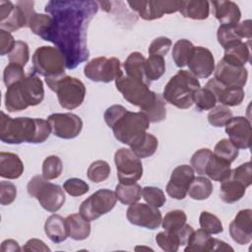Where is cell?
<instances>
[{
	"mask_svg": "<svg viewBox=\"0 0 252 252\" xmlns=\"http://www.w3.org/2000/svg\"><path fill=\"white\" fill-rule=\"evenodd\" d=\"M98 8V2L93 0H51L45 5L53 19L48 41L62 52L69 70L89 59L88 28Z\"/></svg>",
	"mask_w": 252,
	"mask_h": 252,
	"instance_id": "cell-1",
	"label": "cell"
},
{
	"mask_svg": "<svg viewBox=\"0 0 252 252\" xmlns=\"http://www.w3.org/2000/svg\"><path fill=\"white\" fill-rule=\"evenodd\" d=\"M119 183L134 184L143 176V164L131 149L120 148L114 154Z\"/></svg>",
	"mask_w": 252,
	"mask_h": 252,
	"instance_id": "cell-10",
	"label": "cell"
},
{
	"mask_svg": "<svg viewBox=\"0 0 252 252\" xmlns=\"http://www.w3.org/2000/svg\"><path fill=\"white\" fill-rule=\"evenodd\" d=\"M230 178L240 182L243 184L246 188L249 187L252 183V168H251V162L247 161L244 162L234 169H231Z\"/></svg>",
	"mask_w": 252,
	"mask_h": 252,
	"instance_id": "cell-53",
	"label": "cell"
},
{
	"mask_svg": "<svg viewBox=\"0 0 252 252\" xmlns=\"http://www.w3.org/2000/svg\"><path fill=\"white\" fill-rule=\"evenodd\" d=\"M225 133L229 137V141L237 148L247 150L251 146V123L244 116L231 117L226 124Z\"/></svg>",
	"mask_w": 252,
	"mask_h": 252,
	"instance_id": "cell-18",
	"label": "cell"
},
{
	"mask_svg": "<svg viewBox=\"0 0 252 252\" xmlns=\"http://www.w3.org/2000/svg\"><path fill=\"white\" fill-rule=\"evenodd\" d=\"M45 83L51 91L56 93L61 107L72 110L84 102L86 87L81 80L65 75L58 80L45 81Z\"/></svg>",
	"mask_w": 252,
	"mask_h": 252,
	"instance_id": "cell-7",
	"label": "cell"
},
{
	"mask_svg": "<svg viewBox=\"0 0 252 252\" xmlns=\"http://www.w3.org/2000/svg\"><path fill=\"white\" fill-rule=\"evenodd\" d=\"M201 88L199 80L187 70H179L165 85L162 97L179 109H187L193 105L195 92Z\"/></svg>",
	"mask_w": 252,
	"mask_h": 252,
	"instance_id": "cell-4",
	"label": "cell"
},
{
	"mask_svg": "<svg viewBox=\"0 0 252 252\" xmlns=\"http://www.w3.org/2000/svg\"><path fill=\"white\" fill-rule=\"evenodd\" d=\"M24 172V163L14 153H0V176L6 179H17Z\"/></svg>",
	"mask_w": 252,
	"mask_h": 252,
	"instance_id": "cell-25",
	"label": "cell"
},
{
	"mask_svg": "<svg viewBox=\"0 0 252 252\" xmlns=\"http://www.w3.org/2000/svg\"><path fill=\"white\" fill-rule=\"evenodd\" d=\"M110 171L111 169L108 162L102 159H98L91 163L87 171V176L91 181L94 183H100L108 178Z\"/></svg>",
	"mask_w": 252,
	"mask_h": 252,
	"instance_id": "cell-43",
	"label": "cell"
},
{
	"mask_svg": "<svg viewBox=\"0 0 252 252\" xmlns=\"http://www.w3.org/2000/svg\"><path fill=\"white\" fill-rule=\"evenodd\" d=\"M213 153L219 158L231 163L237 158L239 150L229 141V139H221L215 146Z\"/></svg>",
	"mask_w": 252,
	"mask_h": 252,
	"instance_id": "cell-47",
	"label": "cell"
},
{
	"mask_svg": "<svg viewBox=\"0 0 252 252\" xmlns=\"http://www.w3.org/2000/svg\"><path fill=\"white\" fill-rule=\"evenodd\" d=\"M214 15L220 25L234 26L239 23L241 12L238 5L233 1H213Z\"/></svg>",
	"mask_w": 252,
	"mask_h": 252,
	"instance_id": "cell-24",
	"label": "cell"
},
{
	"mask_svg": "<svg viewBox=\"0 0 252 252\" xmlns=\"http://www.w3.org/2000/svg\"><path fill=\"white\" fill-rule=\"evenodd\" d=\"M63 189L73 197H79L85 195L89 190V184L80 178H69L63 184Z\"/></svg>",
	"mask_w": 252,
	"mask_h": 252,
	"instance_id": "cell-55",
	"label": "cell"
},
{
	"mask_svg": "<svg viewBox=\"0 0 252 252\" xmlns=\"http://www.w3.org/2000/svg\"><path fill=\"white\" fill-rule=\"evenodd\" d=\"M187 66L189 68V72L197 79H206L209 78L215 71V58L213 53L208 48L203 46H195Z\"/></svg>",
	"mask_w": 252,
	"mask_h": 252,
	"instance_id": "cell-20",
	"label": "cell"
},
{
	"mask_svg": "<svg viewBox=\"0 0 252 252\" xmlns=\"http://www.w3.org/2000/svg\"><path fill=\"white\" fill-rule=\"evenodd\" d=\"M232 117V111L225 105L220 104L212 108L208 114L209 123L217 128L223 127Z\"/></svg>",
	"mask_w": 252,
	"mask_h": 252,
	"instance_id": "cell-46",
	"label": "cell"
},
{
	"mask_svg": "<svg viewBox=\"0 0 252 252\" xmlns=\"http://www.w3.org/2000/svg\"><path fill=\"white\" fill-rule=\"evenodd\" d=\"M199 223L201 228L210 234H219L223 231V226L220 220L214 214L207 211L200 214Z\"/></svg>",
	"mask_w": 252,
	"mask_h": 252,
	"instance_id": "cell-45",
	"label": "cell"
},
{
	"mask_svg": "<svg viewBox=\"0 0 252 252\" xmlns=\"http://www.w3.org/2000/svg\"><path fill=\"white\" fill-rule=\"evenodd\" d=\"M185 252H210V251H231L233 248L222 240L211 236L202 228L194 230L184 249Z\"/></svg>",
	"mask_w": 252,
	"mask_h": 252,
	"instance_id": "cell-17",
	"label": "cell"
},
{
	"mask_svg": "<svg viewBox=\"0 0 252 252\" xmlns=\"http://www.w3.org/2000/svg\"><path fill=\"white\" fill-rule=\"evenodd\" d=\"M205 87L215 94L218 102L227 107L241 104L245 96L243 88L226 87L218 82L216 79L209 80Z\"/></svg>",
	"mask_w": 252,
	"mask_h": 252,
	"instance_id": "cell-22",
	"label": "cell"
},
{
	"mask_svg": "<svg viewBox=\"0 0 252 252\" xmlns=\"http://www.w3.org/2000/svg\"><path fill=\"white\" fill-rule=\"evenodd\" d=\"M156 242L165 252H176L180 246L175 232L166 230L160 231L156 235Z\"/></svg>",
	"mask_w": 252,
	"mask_h": 252,
	"instance_id": "cell-49",
	"label": "cell"
},
{
	"mask_svg": "<svg viewBox=\"0 0 252 252\" xmlns=\"http://www.w3.org/2000/svg\"><path fill=\"white\" fill-rule=\"evenodd\" d=\"M103 118L112 129L115 139L130 148L144 138L150 126V121L143 112L129 111L120 104L109 106Z\"/></svg>",
	"mask_w": 252,
	"mask_h": 252,
	"instance_id": "cell-2",
	"label": "cell"
},
{
	"mask_svg": "<svg viewBox=\"0 0 252 252\" xmlns=\"http://www.w3.org/2000/svg\"><path fill=\"white\" fill-rule=\"evenodd\" d=\"M217 102L215 94L206 87L199 88L194 94L193 104H195L200 111L211 110L217 105Z\"/></svg>",
	"mask_w": 252,
	"mask_h": 252,
	"instance_id": "cell-42",
	"label": "cell"
},
{
	"mask_svg": "<svg viewBox=\"0 0 252 252\" xmlns=\"http://www.w3.org/2000/svg\"><path fill=\"white\" fill-rule=\"evenodd\" d=\"M141 112H143L147 116L150 123L163 121L166 118V107L165 100L162 95L159 94H156L154 101L148 107L141 110Z\"/></svg>",
	"mask_w": 252,
	"mask_h": 252,
	"instance_id": "cell-38",
	"label": "cell"
},
{
	"mask_svg": "<svg viewBox=\"0 0 252 252\" xmlns=\"http://www.w3.org/2000/svg\"><path fill=\"white\" fill-rule=\"evenodd\" d=\"M246 187L240 182L228 178L221 182L220 187V197L226 204H233L239 201L245 194Z\"/></svg>",
	"mask_w": 252,
	"mask_h": 252,
	"instance_id": "cell-34",
	"label": "cell"
},
{
	"mask_svg": "<svg viewBox=\"0 0 252 252\" xmlns=\"http://www.w3.org/2000/svg\"><path fill=\"white\" fill-rule=\"evenodd\" d=\"M226 63L244 67L246 63L250 60V49L249 43L242 40L235 41L224 48L223 57L221 58Z\"/></svg>",
	"mask_w": 252,
	"mask_h": 252,
	"instance_id": "cell-26",
	"label": "cell"
},
{
	"mask_svg": "<svg viewBox=\"0 0 252 252\" xmlns=\"http://www.w3.org/2000/svg\"><path fill=\"white\" fill-rule=\"evenodd\" d=\"M251 20H245L240 22L234 26V30L236 34L242 39L246 38L250 42L252 37V29H251Z\"/></svg>",
	"mask_w": 252,
	"mask_h": 252,
	"instance_id": "cell-59",
	"label": "cell"
},
{
	"mask_svg": "<svg viewBox=\"0 0 252 252\" xmlns=\"http://www.w3.org/2000/svg\"><path fill=\"white\" fill-rule=\"evenodd\" d=\"M63 170V163L59 157L48 156L42 162V176L47 180L58 178Z\"/></svg>",
	"mask_w": 252,
	"mask_h": 252,
	"instance_id": "cell-44",
	"label": "cell"
},
{
	"mask_svg": "<svg viewBox=\"0 0 252 252\" xmlns=\"http://www.w3.org/2000/svg\"><path fill=\"white\" fill-rule=\"evenodd\" d=\"M178 12H180L184 18H189L192 20H205L210 14V2L204 0L181 1Z\"/></svg>",
	"mask_w": 252,
	"mask_h": 252,
	"instance_id": "cell-31",
	"label": "cell"
},
{
	"mask_svg": "<svg viewBox=\"0 0 252 252\" xmlns=\"http://www.w3.org/2000/svg\"><path fill=\"white\" fill-rule=\"evenodd\" d=\"M116 202L115 192L109 189H99L82 202L79 213L90 221L95 220L109 213L115 207Z\"/></svg>",
	"mask_w": 252,
	"mask_h": 252,
	"instance_id": "cell-11",
	"label": "cell"
},
{
	"mask_svg": "<svg viewBox=\"0 0 252 252\" xmlns=\"http://www.w3.org/2000/svg\"><path fill=\"white\" fill-rule=\"evenodd\" d=\"M28 27L34 34L40 36L43 40L48 41L53 28V19L48 14H38L33 12L30 17Z\"/></svg>",
	"mask_w": 252,
	"mask_h": 252,
	"instance_id": "cell-32",
	"label": "cell"
},
{
	"mask_svg": "<svg viewBox=\"0 0 252 252\" xmlns=\"http://www.w3.org/2000/svg\"><path fill=\"white\" fill-rule=\"evenodd\" d=\"M195 178L194 169L187 164L176 166L170 175V179L166 185V193L172 199L183 200L189 188V185Z\"/></svg>",
	"mask_w": 252,
	"mask_h": 252,
	"instance_id": "cell-16",
	"label": "cell"
},
{
	"mask_svg": "<svg viewBox=\"0 0 252 252\" xmlns=\"http://www.w3.org/2000/svg\"><path fill=\"white\" fill-rule=\"evenodd\" d=\"M128 4L132 10L138 13L140 18L146 21H153L160 19L164 14H173L178 12L181 1H128Z\"/></svg>",
	"mask_w": 252,
	"mask_h": 252,
	"instance_id": "cell-14",
	"label": "cell"
},
{
	"mask_svg": "<svg viewBox=\"0 0 252 252\" xmlns=\"http://www.w3.org/2000/svg\"><path fill=\"white\" fill-rule=\"evenodd\" d=\"M25 77L26 74L23 67L14 63H9L3 72V82L7 88L17 82H20Z\"/></svg>",
	"mask_w": 252,
	"mask_h": 252,
	"instance_id": "cell-54",
	"label": "cell"
},
{
	"mask_svg": "<svg viewBox=\"0 0 252 252\" xmlns=\"http://www.w3.org/2000/svg\"><path fill=\"white\" fill-rule=\"evenodd\" d=\"M213 183L209 178L198 176L195 177L189 185L187 194L193 200H206L213 193Z\"/></svg>",
	"mask_w": 252,
	"mask_h": 252,
	"instance_id": "cell-37",
	"label": "cell"
},
{
	"mask_svg": "<svg viewBox=\"0 0 252 252\" xmlns=\"http://www.w3.org/2000/svg\"><path fill=\"white\" fill-rule=\"evenodd\" d=\"M1 252H18L21 251L19 243L14 239H6L1 243Z\"/></svg>",
	"mask_w": 252,
	"mask_h": 252,
	"instance_id": "cell-62",
	"label": "cell"
},
{
	"mask_svg": "<svg viewBox=\"0 0 252 252\" xmlns=\"http://www.w3.org/2000/svg\"><path fill=\"white\" fill-rule=\"evenodd\" d=\"M115 195L119 202L130 206L137 203L142 198V187L138 183H119L115 187Z\"/></svg>",
	"mask_w": 252,
	"mask_h": 252,
	"instance_id": "cell-36",
	"label": "cell"
},
{
	"mask_svg": "<svg viewBox=\"0 0 252 252\" xmlns=\"http://www.w3.org/2000/svg\"><path fill=\"white\" fill-rule=\"evenodd\" d=\"M229 234L239 245L248 244L252 239V210L239 211L229 224Z\"/></svg>",
	"mask_w": 252,
	"mask_h": 252,
	"instance_id": "cell-21",
	"label": "cell"
},
{
	"mask_svg": "<svg viewBox=\"0 0 252 252\" xmlns=\"http://www.w3.org/2000/svg\"><path fill=\"white\" fill-rule=\"evenodd\" d=\"M142 197L147 202V204L157 208L162 207L166 202L163 191L160 188L155 186H146L142 188Z\"/></svg>",
	"mask_w": 252,
	"mask_h": 252,
	"instance_id": "cell-50",
	"label": "cell"
},
{
	"mask_svg": "<svg viewBox=\"0 0 252 252\" xmlns=\"http://www.w3.org/2000/svg\"><path fill=\"white\" fill-rule=\"evenodd\" d=\"M23 250L27 252H45L50 251V248L42 240L37 238H32L26 242V244L23 246Z\"/></svg>",
	"mask_w": 252,
	"mask_h": 252,
	"instance_id": "cell-60",
	"label": "cell"
},
{
	"mask_svg": "<svg viewBox=\"0 0 252 252\" xmlns=\"http://www.w3.org/2000/svg\"><path fill=\"white\" fill-rule=\"evenodd\" d=\"M20 82H17L8 87L5 93V107L10 112L22 111L29 107L25 99Z\"/></svg>",
	"mask_w": 252,
	"mask_h": 252,
	"instance_id": "cell-33",
	"label": "cell"
},
{
	"mask_svg": "<svg viewBox=\"0 0 252 252\" xmlns=\"http://www.w3.org/2000/svg\"><path fill=\"white\" fill-rule=\"evenodd\" d=\"M27 190L29 195L35 198L39 205L49 213H56L59 211L66 201L61 186L49 182L42 175L33 176L29 181Z\"/></svg>",
	"mask_w": 252,
	"mask_h": 252,
	"instance_id": "cell-6",
	"label": "cell"
},
{
	"mask_svg": "<svg viewBox=\"0 0 252 252\" xmlns=\"http://www.w3.org/2000/svg\"><path fill=\"white\" fill-rule=\"evenodd\" d=\"M194 47L195 46L193 45V43L186 38L178 39L173 44L172 59L178 68H183L187 66L193 54Z\"/></svg>",
	"mask_w": 252,
	"mask_h": 252,
	"instance_id": "cell-35",
	"label": "cell"
},
{
	"mask_svg": "<svg viewBox=\"0 0 252 252\" xmlns=\"http://www.w3.org/2000/svg\"><path fill=\"white\" fill-rule=\"evenodd\" d=\"M84 75L93 82L109 83L123 75L121 64L116 57H95L84 67Z\"/></svg>",
	"mask_w": 252,
	"mask_h": 252,
	"instance_id": "cell-12",
	"label": "cell"
},
{
	"mask_svg": "<svg viewBox=\"0 0 252 252\" xmlns=\"http://www.w3.org/2000/svg\"><path fill=\"white\" fill-rule=\"evenodd\" d=\"M193 231H194V228H193L191 225L187 224V223H185V224H184L181 228H179L178 230L174 231L175 234H176L177 237H178L180 246L186 245V243H187V241H188V239H189V237H190V235H191V233H192Z\"/></svg>",
	"mask_w": 252,
	"mask_h": 252,
	"instance_id": "cell-61",
	"label": "cell"
},
{
	"mask_svg": "<svg viewBox=\"0 0 252 252\" xmlns=\"http://www.w3.org/2000/svg\"><path fill=\"white\" fill-rule=\"evenodd\" d=\"M158 141L157 137L151 133H146L144 138L130 149L140 158H146L153 156L158 150Z\"/></svg>",
	"mask_w": 252,
	"mask_h": 252,
	"instance_id": "cell-40",
	"label": "cell"
},
{
	"mask_svg": "<svg viewBox=\"0 0 252 252\" xmlns=\"http://www.w3.org/2000/svg\"><path fill=\"white\" fill-rule=\"evenodd\" d=\"M33 1H0V28L6 32H16L28 27L31 15L34 12Z\"/></svg>",
	"mask_w": 252,
	"mask_h": 252,
	"instance_id": "cell-8",
	"label": "cell"
},
{
	"mask_svg": "<svg viewBox=\"0 0 252 252\" xmlns=\"http://www.w3.org/2000/svg\"><path fill=\"white\" fill-rule=\"evenodd\" d=\"M145 62L146 58L144 55L138 51H135L130 53L126 58L124 62V69L126 76L129 78L142 81L150 86L151 82L147 79L145 74Z\"/></svg>",
	"mask_w": 252,
	"mask_h": 252,
	"instance_id": "cell-30",
	"label": "cell"
},
{
	"mask_svg": "<svg viewBox=\"0 0 252 252\" xmlns=\"http://www.w3.org/2000/svg\"><path fill=\"white\" fill-rule=\"evenodd\" d=\"M8 58L9 63H14L24 68L30 59V49L28 43L23 40H17L14 48L8 54Z\"/></svg>",
	"mask_w": 252,
	"mask_h": 252,
	"instance_id": "cell-48",
	"label": "cell"
},
{
	"mask_svg": "<svg viewBox=\"0 0 252 252\" xmlns=\"http://www.w3.org/2000/svg\"><path fill=\"white\" fill-rule=\"evenodd\" d=\"M235 26V25H234ZM234 26H228V25H220V27L218 28V32H217V38L219 43L221 45V47H223V49L225 47H227L229 44L238 41V40H242L235 32L234 30Z\"/></svg>",
	"mask_w": 252,
	"mask_h": 252,
	"instance_id": "cell-51",
	"label": "cell"
},
{
	"mask_svg": "<svg viewBox=\"0 0 252 252\" xmlns=\"http://www.w3.org/2000/svg\"><path fill=\"white\" fill-rule=\"evenodd\" d=\"M172 45V41L166 36H158L155 38L148 49L149 55H159L164 56L169 51V48Z\"/></svg>",
	"mask_w": 252,
	"mask_h": 252,
	"instance_id": "cell-56",
	"label": "cell"
},
{
	"mask_svg": "<svg viewBox=\"0 0 252 252\" xmlns=\"http://www.w3.org/2000/svg\"><path fill=\"white\" fill-rule=\"evenodd\" d=\"M212 153L210 149L202 148L193 154L191 158V167L195 172L200 175H205V168Z\"/></svg>",
	"mask_w": 252,
	"mask_h": 252,
	"instance_id": "cell-52",
	"label": "cell"
},
{
	"mask_svg": "<svg viewBox=\"0 0 252 252\" xmlns=\"http://www.w3.org/2000/svg\"><path fill=\"white\" fill-rule=\"evenodd\" d=\"M47 122L50 126L51 133L65 140L78 137L83 129V121L80 116L71 112L50 114L47 117Z\"/></svg>",
	"mask_w": 252,
	"mask_h": 252,
	"instance_id": "cell-13",
	"label": "cell"
},
{
	"mask_svg": "<svg viewBox=\"0 0 252 252\" xmlns=\"http://www.w3.org/2000/svg\"><path fill=\"white\" fill-rule=\"evenodd\" d=\"M115 87L121 93L124 99L129 103L138 106L140 110L148 107L155 99V92L150 90L146 83L122 75L115 80Z\"/></svg>",
	"mask_w": 252,
	"mask_h": 252,
	"instance_id": "cell-9",
	"label": "cell"
},
{
	"mask_svg": "<svg viewBox=\"0 0 252 252\" xmlns=\"http://www.w3.org/2000/svg\"><path fill=\"white\" fill-rule=\"evenodd\" d=\"M165 72V61L162 56L149 55L145 62V74L150 82L158 81Z\"/></svg>",
	"mask_w": 252,
	"mask_h": 252,
	"instance_id": "cell-39",
	"label": "cell"
},
{
	"mask_svg": "<svg viewBox=\"0 0 252 252\" xmlns=\"http://www.w3.org/2000/svg\"><path fill=\"white\" fill-rule=\"evenodd\" d=\"M187 220V216L182 210H172L166 213L161 220L162 228L166 231L174 232L181 228Z\"/></svg>",
	"mask_w": 252,
	"mask_h": 252,
	"instance_id": "cell-41",
	"label": "cell"
},
{
	"mask_svg": "<svg viewBox=\"0 0 252 252\" xmlns=\"http://www.w3.org/2000/svg\"><path fill=\"white\" fill-rule=\"evenodd\" d=\"M214 74V79L226 87L243 88L248 79V71L245 67L226 63L222 59L217 63Z\"/></svg>",
	"mask_w": 252,
	"mask_h": 252,
	"instance_id": "cell-19",
	"label": "cell"
},
{
	"mask_svg": "<svg viewBox=\"0 0 252 252\" xmlns=\"http://www.w3.org/2000/svg\"><path fill=\"white\" fill-rule=\"evenodd\" d=\"M230 162L219 158L214 153H212L205 168V175L214 181L222 182L230 177Z\"/></svg>",
	"mask_w": 252,
	"mask_h": 252,
	"instance_id": "cell-27",
	"label": "cell"
},
{
	"mask_svg": "<svg viewBox=\"0 0 252 252\" xmlns=\"http://www.w3.org/2000/svg\"><path fill=\"white\" fill-rule=\"evenodd\" d=\"M51 133L47 120L41 118H12L4 111L0 117V140L6 144H40L45 142Z\"/></svg>",
	"mask_w": 252,
	"mask_h": 252,
	"instance_id": "cell-3",
	"label": "cell"
},
{
	"mask_svg": "<svg viewBox=\"0 0 252 252\" xmlns=\"http://www.w3.org/2000/svg\"><path fill=\"white\" fill-rule=\"evenodd\" d=\"M17 197V188L10 181L0 182V203L3 206L12 204Z\"/></svg>",
	"mask_w": 252,
	"mask_h": 252,
	"instance_id": "cell-57",
	"label": "cell"
},
{
	"mask_svg": "<svg viewBox=\"0 0 252 252\" xmlns=\"http://www.w3.org/2000/svg\"><path fill=\"white\" fill-rule=\"evenodd\" d=\"M16 41L17 40H15L11 32L0 29V54L2 56L9 54L12 51Z\"/></svg>",
	"mask_w": 252,
	"mask_h": 252,
	"instance_id": "cell-58",
	"label": "cell"
},
{
	"mask_svg": "<svg viewBox=\"0 0 252 252\" xmlns=\"http://www.w3.org/2000/svg\"><path fill=\"white\" fill-rule=\"evenodd\" d=\"M32 71L43 76L45 81H54L65 76L66 61L62 52L53 46H40L32 55Z\"/></svg>",
	"mask_w": 252,
	"mask_h": 252,
	"instance_id": "cell-5",
	"label": "cell"
},
{
	"mask_svg": "<svg viewBox=\"0 0 252 252\" xmlns=\"http://www.w3.org/2000/svg\"><path fill=\"white\" fill-rule=\"evenodd\" d=\"M69 237L81 241L87 239L91 234V221L86 220L80 213L69 215L66 219Z\"/></svg>",
	"mask_w": 252,
	"mask_h": 252,
	"instance_id": "cell-28",
	"label": "cell"
},
{
	"mask_svg": "<svg viewBox=\"0 0 252 252\" xmlns=\"http://www.w3.org/2000/svg\"><path fill=\"white\" fill-rule=\"evenodd\" d=\"M126 217L130 223L148 229L158 228L162 220L161 213L158 208L138 202L129 206Z\"/></svg>",
	"mask_w": 252,
	"mask_h": 252,
	"instance_id": "cell-15",
	"label": "cell"
},
{
	"mask_svg": "<svg viewBox=\"0 0 252 252\" xmlns=\"http://www.w3.org/2000/svg\"><path fill=\"white\" fill-rule=\"evenodd\" d=\"M44 232L54 243L65 241L69 237L66 220L56 214L50 216L44 223Z\"/></svg>",
	"mask_w": 252,
	"mask_h": 252,
	"instance_id": "cell-29",
	"label": "cell"
},
{
	"mask_svg": "<svg viewBox=\"0 0 252 252\" xmlns=\"http://www.w3.org/2000/svg\"><path fill=\"white\" fill-rule=\"evenodd\" d=\"M21 88L29 106L39 104L44 98L43 83L35 73L26 76L21 82Z\"/></svg>",
	"mask_w": 252,
	"mask_h": 252,
	"instance_id": "cell-23",
	"label": "cell"
}]
</instances>
